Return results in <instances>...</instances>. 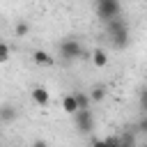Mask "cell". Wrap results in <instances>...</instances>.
Instances as JSON below:
<instances>
[{
    "instance_id": "11",
    "label": "cell",
    "mask_w": 147,
    "mask_h": 147,
    "mask_svg": "<svg viewBox=\"0 0 147 147\" xmlns=\"http://www.w3.org/2000/svg\"><path fill=\"white\" fill-rule=\"evenodd\" d=\"M74 99H76V103H78V110L90 108V96H87V94H83V92H74Z\"/></svg>"
},
{
    "instance_id": "14",
    "label": "cell",
    "mask_w": 147,
    "mask_h": 147,
    "mask_svg": "<svg viewBox=\"0 0 147 147\" xmlns=\"http://www.w3.org/2000/svg\"><path fill=\"white\" fill-rule=\"evenodd\" d=\"M138 131H147V119H145V117H140V122H138Z\"/></svg>"
},
{
    "instance_id": "1",
    "label": "cell",
    "mask_w": 147,
    "mask_h": 147,
    "mask_svg": "<svg viewBox=\"0 0 147 147\" xmlns=\"http://www.w3.org/2000/svg\"><path fill=\"white\" fill-rule=\"evenodd\" d=\"M106 34H108V39H110V44H113L115 48H126L129 41H131L129 28H126V23H124L122 18L108 21V23H106Z\"/></svg>"
},
{
    "instance_id": "9",
    "label": "cell",
    "mask_w": 147,
    "mask_h": 147,
    "mask_svg": "<svg viewBox=\"0 0 147 147\" xmlns=\"http://www.w3.org/2000/svg\"><path fill=\"white\" fill-rule=\"evenodd\" d=\"M62 108H64V113H69V115H74V113L78 110V103H76L74 94H67V96L62 99Z\"/></svg>"
},
{
    "instance_id": "6",
    "label": "cell",
    "mask_w": 147,
    "mask_h": 147,
    "mask_svg": "<svg viewBox=\"0 0 147 147\" xmlns=\"http://www.w3.org/2000/svg\"><path fill=\"white\" fill-rule=\"evenodd\" d=\"M32 60L37 62V64H41V67H48V64H53V55L48 53V51H44V48H37L34 53H32Z\"/></svg>"
},
{
    "instance_id": "8",
    "label": "cell",
    "mask_w": 147,
    "mask_h": 147,
    "mask_svg": "<svg viewBox=\"0 0 147 147\" xmlns=\"http://www.w3.org/2000/svg\"><path fill=\"white\" fill-rule=\"evenodd\" d=\"M108 60H110V57H108V53H106L103 48H96V51L92 53V62H94V67H101V69H103V67L108 64Z\"/></svg>"
},
{
    "instance_id": "5",
    "label": "cell",
    "mask_w": 147,
    "mask_h": 147,
    "mask_svg": "<svg viewBox=\"0 0 147 147\" xmlns=\"http://www.w3.org/2000/svg\"><path fill=\"white\" fill-rule=\"evenodd\" d=\"M18 117V108L16 106H11V103H5V106H0V122L2 124H9V122H14Z\"/></svg>"
},
{
    "instance_id": "10",
    "label": "cell",
    "mask_w": 147,
    "mask_h": 147,
    "mask_svg": "<svg viewBox=\"0 0 147 147\" xmlns=\"http://www.w3.org/2000/svg\"><path fill=\"white\" fill-rule=\"evenodd\" d=\"M87 96H90V101H103V99H106V87H103V85H96Z\"/></svg>"
},
{
    "instance_id": "7",
    "label": "cell",
    "mask_w": 147,
    "mask_h": 147,
    "mask_svg": "<svg viewBox=\"0 0 147 147\" xmlns=\"http://www.w3.org/2000/svg\"><path fill=\"white\" fill-rule=\"evenodd\" d=\"M32 101L39 103V106H46V103L51 101L48 90H46V87H34V90H32Z\"/></svg>"
},
{
    "instance_id": "2",
    "label": "cell",
    "mask_w": 147,
    "mask_h": 147,
    "mask_svg": "<svg viewBox=\"0 0 147 147\" xmlns=\"http://www.w3.org/2000/svg\"><path fill=\"white\" fill-rule=\"evenodd\" d=\"M60 57L71 62V60H78L83 57V44L76 39V37H67L60 41Z\"/></svg>"
},
{
    "instance_id": "12",
    "label": "cell",
    "mask_w": 147,
    "mask_h": 147,
    "mask_svg": "<svg viewBox=\"0 0 147 147\" xmlns=\"http://www.w3.org/2000/svg\"><path fill=\"white\" fill-rule=\"evenodd\" d=\"M28 32H30V25H28L25 21H18V23H16V34H18V37H25Z\"/></svg>"
},
{
    "instance_id": "3",
    "label": "cell",
    "mask_w": 147,
    "mask_h": 147,
    "mask_svg": "<svg viewBox=\"0 0 147 147\" xmlns=\"http://www.w3.org/2000/svg\"><path fill=\"white\" fill-rule=\"evenodd\" d=\"M96 14L101 21H113V18H119L122 14V2L119 0H96Z\"/></svg>"
},
{
    "instance_id": "13",
    "label": "cell",
    "mask_w": 147,
    "mask_h": 147,
    "mask_svg": "<svg viewBox=\"0 0 147 147\" xmlns=\"http://www.w3.org/2000/svg\"><path fill=\"white\" fill-rule=\"evenodd\" d=\"M7 60H9V46L0 41V62H7Z\"/></svg>"
},
{
    "instance_id": "4",
    "label": "cell",
    "mask_w": 147,
    "mask_h": 147,
    "mask_svg": "<svg viewBox=\"0 0 147 147\" xmlns=\"http://www.w3.org/2000/svg\"><path fill=\"white\" fill-rule=\"evenodd\" d=\"M74 122H76V129H78L83 136H87V133L94 131V115H92L90 108L76 110V113H74Z\"/></svg>"
},
{
    "instance_id": "15",
    "label": "cell",
    "mask_w": 147,
    "mask_h": 147,
    "mask_svg": "<svg viewBox=\"0 0 147 147\" xmlns=\"http://www.w3.org/2000/svg\"><path fill=\"white\" fill-rule=\"evenodd\" d=\"M32 147H48V142H46V140H34Z\"/></svg>"
}]
</instances>
